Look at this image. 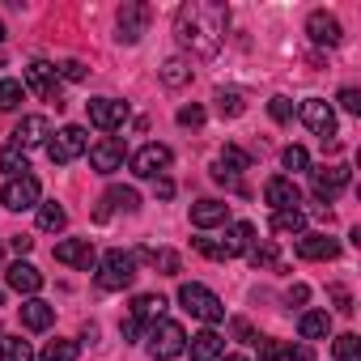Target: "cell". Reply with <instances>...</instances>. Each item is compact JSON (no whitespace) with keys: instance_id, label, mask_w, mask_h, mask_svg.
I'll use <instances>...</instances> for the list:
<instances>
[{"instance_id":"2","label":"cell","mask_w":361,"mask_h":361,"mask_svg":"<svg viewBox=\"0 0 361 361\" xmlns=\"http://www.w3.org/2000/svg\"><path fill=\"white\" fill-rule=\"evenodd\" d=\"M145 348H149L153 361H174V357H183V353H188V331L178 327V323H170V319H161V323L149 327Z\"/></svg>"},{"instance_id":"22","label":"cell","mask_w":361,"mask_h":361,"mask_svg":"<svg viewBox=\"0 0 361 361\" xmlns=\"http://www.w3.org/2000/svg\"><path fill=\"white\" fill-rule=\"evenodd\" d=\"M230 221V204L221 200H196L192 204V226L196 230H213V226H226Z\"/></svg>"},{"instance_id":"6","label":"cell","mask_w":361,"mask_h":361,"mask_svg":"<svg viewBox=\"0 0 361 361\" xmlns=\"http://www.w3.org/2000/svg\"><path fill=\"white\" fill-rule=\"evenodd\" d=\"M39 178L35 174H18L9 178L5 188H0V204H5L9 213H26V209H39Z\"/></svg>"},{"instance_id":"18","label":"cell","mask_w":361,"mask_h":361,"mask_svg":"<svg viewBox=\"0 0 361 361\" xmlns=\"http://www.w3.org/2000/svg\"><path fill=\"white\" fill-rule=\"evenodd\" d=\"M5 285H9L13 293H26V298H35V293L43 289V272H39L35 264L18 259V264H9V272H5Z\"/></svg>"},{"instance_id":"39","label":"cell","mask_w":361,"mask_h":361,"mask_svg":"<svg viewBox=\"0 0 361 361\" xmlns=\"http://www.w3.org/2000/svg\"><path fill=\"white\" fill-rule=\"evenodd\" d=\"M281 161H285V170H310V153H306L302 145H289V149L281 153Z\"/></svg>"},{"instance_id":"51","label":"cell","mask_w":361,"mask_h":361,"mask_svg":"<svg viewBox=\"0 0 361 361\" xmlns=\"http://www.w3.org/2000/svg\"><path fill=\"white\" fill-rule=\"evenodd\" d=\"M153 183H157V196H161V200H170V196H174V183H170L166 174H161V178H153Z\"/></svg>"},{"instance_id":"40","label":"cell","mask_w":361,"mask_h":361,"mask_svg":"<svg viewBox=\"0 0 361 361\" xmlns=\"http://www.w3.org/2000/svg\"><path fill=\"white\" fill-rule=\"evenodd\" d=\"M247 255H251L255 268H276V247H272V243H259V247H251Z\"/></svg>"},{"instance_id":"1","label":"cell","mask_w":361,"mask_h":361,"mask_svg":"<svg viewBox=\"0 0 361 361\" xmlns=\"http://www.w3.org/2000/svg\"><path fill=\"white\" fill-rule=\"evenodd\" d=\"M226 30H230V9L221 0H188L174 13V39L200 60H213L221 51Z\"/></svg>"},{"instance_id":"30","label":"cell","mask_w":361,"mask_h":361,"mask_svg":"<svg viewBox=\"0 0 361 361\" xmlns=\"http://www.w3.org/2000/svg\"><path fill=\"white\" fill-rule=\"evenodd\" d=\"M0 361H35L30 340H22V336H0Z\"/></svg>"},{"instance_id":"14","label":"cell","mask_w":361,"mask_h":361,"mask_svg":"<svg viewBox=\"0 0 361 361\" xmlns=\"http://www.w3.org/2000/svg\"><path fill=\"white\" fill-rule=\"evenodd\" d=\"M306 35H310V43H314V47H336V43L344 39L340 22H336L327 9H314V13L306 18Z\"/></svg>"},{"instance_id":"26","label":"cell","mask_w":361,"mask_h":361,"mask_svg":"<svg viewBox=\"0 0 361 361\" xmlns=\"http://www.w3.org/2000/svg\"><path fill=\"white\" fill-rule=\"evenodd\" d=\"M221 348H226V336H217L213 327L192 336V361H221Z\"/></svg>"},{"instance_id":"50","label":"cell","mask_w":361,"mask_h":361,"mask_svg":"<svg viewBox=\"0 0 361 361\" xmlns=\"http://www.w3.org/2000/svg\"><path fill=\"white\" fill-rule=\"evenodd\" d=\"M30 247H35V238H30V234H13V251H18V255H26Z\"/></svg>"},{"instance_id":"53","label":"cell","mask_w":361,"mask_h":361,"mask_svg":"<svg viewBox=\"0 0 361 361\" xmlns=\"http://www.w3.org/2000/svg\"><path fill=\"white\" fill-rule=\"evenodd\" d=\"M0 43H5V26H0Z\"/></svg>"},{"instance_id":"24","label":"cell","mask_w":361,"mask_h":361,"mask_svg":"<svg viewBox=\"0 0 361 361\" xmlns=\"http://www.w3.org/2000/svg\"><path fill=\"white\" fill-rule=\"evenodd\" d=\"M217 243H221L226 259H234V255H243V251L255 247V226H251V221H238V226H230L226 238H217Z\"/></svg>"},{"instance_id":"33","label":"cell","mask_w":361,"mask_h":361,"mask_svg":"<svg viewBox=\"0 0 361 361\" xmlns=\"http://www.w3.org/2000/svg\"><path fill=\"white\" fill-rule=\"evenodd\" d=\"M0 170H5L9 178L26 174V170H30V161H26V149H18V145H5V149H0Z\"/></svg>"},{"instance_id":"35","label":"cell","mask_w":361,"mask_h":361,"mask_svg":"<svg viewBox=\"0 0 361 361\" xmlns=\"http://www.w3.org/2000/svg\"><path fill=\"white\" fill-rule=\"evenodd\" d=\"M243 111H247V102H243L238 90H217V115L221 119H238Z\"/></svg>"},{"instance_id":"8","label":"cell","mask_w":361,"mask_h":361,"mask_svg":"<svg viewBox=\"0 0 361 361\" xmlns=\"http://www.w3.org/2000/svg\"><path fill=\"white\" fill-rule=\"evenodd\" d=\"M85 149H90V136H85V128H77V123L60 128V132H56V140H47V153H51V161H56V166L77 161Z\"/></svg>"},{"instance_id":"10","label":"cell","mask_w":361,"mask_h":361,"mask_svg":"<svg viewBox=\"0 0 361 361\" xmlns=\"http://www.w3.org/2000/svg\"><path fill=\"white\" fill-rule=\"evenodd\" d=\"M85 111H90V123L102 132H115L128 123V102H119V98H90Z\"/></svg>"},{"instance_id":"52","label":"cell","mask_w":361,"mask_h":361,"mask_svg":"<svg viewBox=\"0 0 361 361\" xmlns=\"http://www.w3.org/2000/svg\"><path fill=\"white\" fill-rule=\"evenodd\" d=\"M221 361H251V357H243V353H230V357H221Z\"/></svg>"},{"instance_id":"23","label":"cell","mask_w":361,"mask_h":361,"mask_svg":"<svg viewBox=\"0 0 361 361\" xmlns=\"http://www.w3.org/2000/svg\"><path fill=\"white\" fill-rule=\"evenodd\" d=\"M298 255L302 259H336L340 243L327 238V234H298Z\"/></svg>"},{"instance_id":"15","label":"cell","mask_w":361,"mask_h":361,"mask_svg":"<svg viewBox=\"0 0 361 361\" xmlns=\"http://www.w3.org/2000/svg\"><path fill=\"white\" fill-rule=\"evenodd\" d=\"M123 157H128V149H123L119 136H106V140H98V145L90 149V166H94L98 174H115V170L123 166Z\"/></svg>"},{"instance_id":"29","label":"cell","mask_w":361,"mask_h":361,"mask_svg":"<svg viewBox=\"0 0 361 361\" xmlns=\"http://www.w3.org/2000/svg\"><path fill=\"white\" fill-rule=\"evenodd\" d=\"M136 259H145V264H153V268H157L161 276H178V268H183V264H178V255H174V251H166V247H161V251H153V247H145V251H140Z\"/></svg>"},{"instance_id":"41","label":"cell","mask_w":361,"mask_h":361,"mask_svg":"<svg viewBox=\"0 0 361 361\" xmlns=\"http://www.w3.org/2000/svg\"><path fill=\"white\" fill-rule=\"evenodd\" d=\"M268 111H272V119H276V123H289V119H293V102H289L285 94H276V98L268 102Z\"/></svg>"},{"instance_id":"47","label":"cell","mask_w":361,"mask_h":361,"mask_svg":"<svg viewBox=\"0 0 361 361\" xmlns=\"http://www.w3.org/2000/svg\"><path fill=\"white\" fill-rule=\"evenodd\" d=\"M119 336H123V340H128V344H132V340H140V323H136V319H132V314H128V319H123V323H119Z\"/></svg>"},{"instance_id":"3","label":"cell","mask_w":361,"mask_h":361,"mask_svg":"<svg viewBox=\"0 0 361 361\" xmlns=\"http://www.w3.org/2000/svg\"><path fill=\"white\" fill-rule=\"evenodd\" d=\"M98 285H102L106 293L132 289V285H136V255H128V251H106L102 264H98Z\"/></svg>"},{"instance_id":"48","label":"cell","mask_w":361,"mask_h":361,"mask_svg":"<svg viewBox=\"0 0 361 361\" xmlns=\"http://www.w3.org/2000/svg\"><path fill=\"white\" fill-rule=\"evenodd\" d=\"M234 336H238V340H251V344L259 340V336L251 331V323H247V319H234Z\"/></svg>"},{"instance_id":"13","label":"cell","mask_w":361,"mask_h":361,"mask_svg":"<svg viewBox=\"0 0 361 361\" xmlns=\"http://www.w3.org/2000/svg\"><path fill=\"white\" fill-rule=\"evenodd\" d=\"M264 200L272 204V213H285V209H298L302 204V192H298L293 178L276 174V178H268V183H264Z\"/></svg>"},{"instance_id":"46","label":"cell","mask_w":361,"mask_h":361,"mask_svg":"<svg viewBox=\"0 0 361 361\" xmlns=\"http://www.w3.org/2000/svg\"><path fill=\"white\" fill-rule=\"evenodd\" d=\"M340 106H344L348 115H357V111H361V94H357L353 85H348V90H340Z\"/></svg>"},{"instance_id":"54","label":"cell","mask_w":361,"mask_h":361,"mask_svg":"<svg viewBox=\"0 0 361 361\" xmlns=\"http://www.w3.org/2000/svg\"><path fill=\"white\" fill-rule=\"evenodd\" d=\"M0 302H5V289H0Z\"/></svg>"},{"instance_id":"16","label":"cell","mask_w":361,"mask_h":361,"mask_svg":"<svg viewBox=\"0 0 361 361\" xmlns=\"http://www.w3.org/2000/svg\"><path fill=\"white\" fill-rule=\"evenodd\" d=\"M56 264H68V268L90 272V268L98 264V251H94V243H90V238H68V243H60V247H56Z\"/></svg>"},{"instance_id":"12","label":"cell","mask_w":361,"mask_h":361,"mask_svg":"<svg viewBox=\"0 0 361 361\" xmlns=\"http://www.w3.org/2000/svg\"><path fill=\"white\" fill-rule=\"evenodd\" d=\"M149 5H140V0H132V5H123L119 9V43H140V35L149 30Z\"/></svg>"},{"instance_id":"28","label":"cell","mask_w":361,"mask_h":361,"mask_svg":"<svg viewBox=\"0 0 361 361\" xmlns=\"http://www.w3.org/2000/svg\"><path fill=\"white\" fill-rule=\"evenodd\" d=\"M298 331H302V340H327L331 336V314L327 310H306L298 319Z\"/></svg>"},{"instance_id":"4","label":"cell","mask_w":361,"mask_h":361,"mask_svg":"<svg viewBox=\"0 0 361 361\" xmlns=\"http://www.w3.org/2000/svg\"><path fill=\"white\" fill-rule=\"evenodd\" d=\"M178 306H183L188 314H196V319H204V323H221L226 319V302L213 293V289H204V285H178Z\"/></svg>"},{"instance_id":"37","label":"cell","mask_w":361,"mask_h":361,"mask_svg":"<svg viewBox=\"0 0 361 361\" xmlns=\"http://www.w3.org/2000/svg\"><path fill=\"white\" fill-rule=\"evenodd\" d=\"M77 353H81L77 340H51V344L39 353V361H77Z\"/></svg>"},{"instance_id":"11","label":"cell","mask_w":361,"mask_h":361,"mask_svg":"<svg viewBox=\"0 0 361 361\" xmlns=\"http://www.w3.org/2000/svg\"><path fill=\"white\" fill-rule=\"evenodd\" d=\"M170 170V149L166 145H145L132 153V174L136 178H161Z\"/></svg>"},{"instance_id":"43","label":"cell","mask_w":361,"mask_h":361,"mask_svg":"<svg viewBox=\"0 0 361 361\" xmlns=\"http://www.w3.org/2000/svg\"><path fill=\"white\" fill-rule=\"evenodd\" d=\"M56 73H60V77H64V81H85V73H90V68H85V64H81V60H64V64H60V68H56Z\"/></svg>"},{"instance_id":"38","label":"cell","mask_w":361,"mask_h":361,"mask_svg":"<svg viewBox=\"0 0 361 361\" xmlns=\"http://www.w3.org/2000/svg\"><path fill=\"white\" fill-rule=\"evenodd\" d=\"M22 98H26V85L22 81H0V111H13V106H22Z\"/></svg>"},{"instance_id":"31","label":"cell","mask_w":361,"mask_h":361,"mask_svg":"<svg viewBox=\"0 0 361 361\" xmlns=\"http://www.w3.org/2000/svg\"><path fill=\"white\" fill-rule=\"evenodd\" d=\"M161 81H166L170 90L188 85V81H192V64H188V60H178V56H170V60L161 64Z\"/></svg>"},{"instance_id":"32","label":"cell","mask_w":361,"mask_h":361,"mask_svg":"<svg viewBox=\"0 0 361 361\" xmlns=\"http://www.w3.org/2000/svg\"><path fill=\"white\" fill-rule=\"evenodd\" d=\"M64 226H68V213H64V204H56V200L39 204V230L56 234V230H64Z\"/></svg>"},{"instance_id":"42","label":"cell","mask_w":361,"mask_h":361,"mask_svg":"<svg viewBox=\"0 0 361 361\" xmlns=\"http://www.w3.org/2000/svg\"><path fill=\"white\" fill-rule=\"evenodd\" d=\"M327 298L336 302V310H340V314H353V310H357V306H353V293H348L344 285H331V289H327Z\"/></svg>"},{"instance_id":"44","label":"cell","mask_w":361,"mask_h":361,"mask_svg":"<svg viewBox=\"0 0 361 361\" xmlns=\"http://www.w3.org/2000/svg\"><path fill=\"white\" fill-rule=\"evenodd\" d=\"M178 123H183V128H200L204 123V106H183V111H178Z\"/></svg>"},{"instance_id":"5","label":"cell","mask_w":361,"mask_h":361,"mask_svg":"<svg viewBox=\"0 0 361 361\" xmlns=\"http://www.w3.org/2000/svg\"><path fill=\"white\" fill-rule=\"evenodd\" d=\"M26 85L43 98V102H51L56 111L64 106V94H60V73H56V64H47V60H30L26 64Z\"/></svg>"},{"instance_id":"34","label":"cell","mask_w":361,"mask_h":361,"mask_svg":"<svg viewBox=\"0 0 361 361\" xmlns=\"http://www.w3.org/2000/svg\"><path fill=\"white\" fill-rule=\"evenodd\" d=\"M272 230H276V234H302V230H306V213H302V209L272 213Z\"/></svg>"},{"instance_id":"7","label":"cell","mask_w":361,"mask_h":361,"mask_svg":"<svg viewBox=\"0 0 361 361\" xmlns=\"http://www.w3.org/2000/svg\"><path fill=\"white\" fill-rule=\"evenodd\" d=\"M247 166H251V157L238 145H226L217 153V161H213V178H217V183H226L230 192H243V170Z\"/></svg>"},{"instance_id":"36","label":"cell","mask_w":361,"mask_h":361,"mask_svg":"<svg viewBox=\"0 0 361 361\" xmlns=\"http://www.w3.org/2000/svg\"><path fill=\"white\" fill-rule=\"evenodd\" d=\"M331 357H336V361H361V336H353V331L336 336V344H331Z\"/></svg>"},{"instance_id":"20","label":"cell","mask_w":361,"mask_h":361,"mask_svg":"<svg viewBox=\"0 0 361 361\" xmlns=\"http://www.w3.org/2000/svg\"><path fill=\"white\" fill-rule=\"evenodd\" d=\"M259 361H314L310 344H281V340H255Z\"/></svg>"},{"instance_id":"21","label":"cell","mask_w":361,"mask_h":361,"mask_svg":"<svg viewBox=\"0 0 361 361\" xmlns=\"http://www.w3.org/2000/svg\"><path fill=\"white\" fill-rule=\"evenodd\" d=\"M140 209V196L132 192V188H106V196H102V209L94 213L98 221H106L111 213H136Z\"/></svg>"},{"instance_id":"17","label":"cell","mask_w":361,"mask_h":361,"mask_svg":"<svg viewBox=\"0 0 361 361\" xmlns=\"http://www.w3.org/2000/svg\"><path fill=\"white\" fill-rule=\"evenodd\" d=\"M310 183H314L319 200H331L348 188V166H319V170H310Z\"/></svg>"},{"instance_id":"25","label":"cell","mask_w":361,"mask_h":361,"mask_svg":"<svg viewBox=\"0 0 361 361\" xmlns=\"http://www.w3.org/2000/svg\"><path fill=\"white\" fill-rule=\"evenodd\" d=\"M22 323H26L30 331H47V327L56 323V306L43 302V298H26V302H22Z\"/></svg>"},{"instance_id":"49","label":"cell","mask_w":361,"mask_h":361,"mask_svg":"<svg viewBox=\"0 0 361 361\" xmlns=\"http://www.w3.org/2000/svg\"><path fill=\"white\" fill-rule=\"evenodd\" d=\"M306 298H310L306 285H293V289H289V306H306Z\"/></svg>"},{"instance_id":"45","label":"cell","mask_w":361,"mask_h":361,"mask_svg":"<svg viewBox=\"0 0 361 361\" xmlns=\"http://www.w3.org/2000/svg\"><path fill=\"white\" fill-rule=\"evenodd\" d=\"M196 243V251L200 255H209V259H226V251H221V243L217 238H192Z\"/></svg>"},{"instance_id":"27","label":"cell","mask_w":361,"mask_h":361,"mask_svg":"<svg viewBox=\"0 0 361 361\" xmlns=\"http://www.w3.org/2000/svg\"><path fill=\"white\" fill-rule=\"evenodd\" d=\"M161 314H166V298L161 293H140L136 302H132V319L145 327V323H161Z\"/></svg>"},{"instance_id":"9","label":"cell","mask_w":361,"mask_h":361,"mask_svg":"<svg viewBox=\"0 0 361 361\" xmlns=\"http://www.w3.org/2000/svg\"><path fill=\"white\" fill-rule=\"evenodd\" d=\"M298 115H302V123H306L314 136L336 140V111H331V102H327V98H306Z\"/></svg>"},{"instance_id":"19","label":"cell","mask_w":361,"mask_h":361,"mask_svg":"<svg viewBox=\"0 0 361 361\" xmlns=\"http://www.w3.org/2000/svg\"><path fill=\"white\" fill-rule=\"evenodd\" d=\"M47 136H51L47 115H26V119L13 128V145H18V149H35V145H43Z\"/></svg>"}]
</instances>
